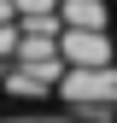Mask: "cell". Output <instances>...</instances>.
<instances>
[{
	"mask_svg": "<svg viewBox=\"0 0 117 123\" xmlns=\"http://www.w3.org/2000/svg\"><path fill=\"white\" fill-rule=\"evenodd\" d=\"M58 53L70 65H111V35L105 29H58Z\"/></svg>",
	"mask_w": 117,
	"mask_h": 123,
	"instance_id": "obj_2",
	"label": "cell"
},
{
	"mask_svg": "<svg viewBox=\"0 0 117 123\" xmlns=\"http://www.w3.org/2000/svg\"><path fill=\"white\" fill-rule=\"evenodd\" d=\"M29 12H58V0H18V18H29Z\"/></svg>",
	"mask_w": 117,
	"mask_h": 123,
	"instance_id": "obj_6",
	"label": "cell"
},
{
	"mask_svg": "<svg viewBox=\"0 0 117 123\" xmlns=\"http://www.w3.org/2000/svg\"><path fill=\"white\" fill-rule=\"evenodd\" d=\"M18 47H23V24L0 18V59H18Z\"/></svg>",
	"mask_w": 117,
	"mask_h": 123,
	"instance_id": "obj_5",
	"label": "cell"
},
{
	"mask_svg": "<svg viewBox=\"0 0 117 123\" xmlns=\"http://www.w3.org/2000/svg\"><path fill=\"white\" fill-rule=\"evenodd\" d=\"M58 18L70 29H105L111 12H105V0H58Z\"/></svg>",
	"mask_w": 117,
	"mask_h": 123,
	"instance_id": "obj_3",
	"label": "cell"
},
{
	"mask_svg": "<svg viewBox=\"0 0 117 123\" xmlns=\"http://www.w3.org/2000/svg\"><path fill=\"white\" fill-rule=\"evenodd\" d=\"M6 65H12V59H0V82H6Z\"/></svg>",
	"mask_w": 117,
	"mask_h": 123,
	"instance_id": "obj_7",
	"label": "cell"
},
{
	"mask_svg": "<svg viewBox=\"0 0 117 123\" xmlns=\"http://www.w3.org/2000/svg\"><path fill=\"white\" fill-rule=\"evenodd\" d=\"M41 88H47V82H41L35 70H23V65H6V94H12V100H35Z\"/></svg>",
	"mask_w": 117,
	"mask_h": 123,
	"instance_id": "obj_4",
	"label": "cell"
},
{
	"mask_svg": "<svg viewBox=\"0 0 117 123\" xmlns=\"http://www.w3.org/2000/svg\"><path fill=\"white\" fill-rule=\"evenodd\" d=\"M64 105H117V65H70L58 76Z\"/></svg>",
	"mask_w": 117,
	"mask_h": 123,
	"instance_id": "obj_1",
	"label": "cell"
}]
</instances>
